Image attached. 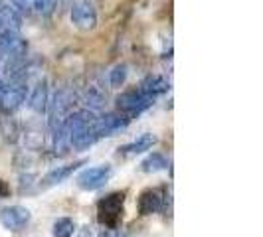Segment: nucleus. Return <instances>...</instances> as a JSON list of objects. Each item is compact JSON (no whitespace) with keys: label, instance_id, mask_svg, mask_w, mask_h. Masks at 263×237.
Here are the masks:
<instances>
[{"label":"nucleus","instance_id":"2","mask_svg":"<svg viewBox=\"0 0 263 237\" xmlns=\"http://www.w3.org/2000/svg\"><path fill=\"white\" fill-rule=\"evenodd\" d=\"M153 97H148L141 89H133V91H125L117 97V109L121 115H125L127 118L139 117L143 111H146L153 105Z\"/></svg>","mask_w":263,"mask_h":237},{"label":"nucleus","instance_id":"6","mask_svg":"<svg viewBox=\"0 0 263 237\" xmlns=\"http://www.w3.org/2000/svg\"><path fill=\"white\" fill-rule=\"evenodd\" d=\"M30 210L22 208V206H10V208H4L0 211V224L4 225L6 229L10 231H20L24 229L30 222Z\"/></svg>","mask_w":263,"mask_h":237},{"label":"nucleus","instance_id":"12","mask_svg":"<svg viewBox=\"0 0 263 237\" xmlns=\"http://www.w3.org/2000/svg\"><path fill=\"white\" fill-rule=\"evenodd\" d=\"M22 26V18L20 14L16 12L10 6H0V32L2 30H14V32H20Z\"/></svg>","mask_w":263,"mask_h":237},{"label":"nucleus","instance_id":"23","mask_svg":"<svg viewBox=\"0 0 263 237\" xmlns=\"http://www.w3.org/2000/svg\"><path fill=\"white\" fill-rule=\"evenodd\" d=\"M4 89H6V83L0 79V97H2V93H4Z\"/></svg>","mask_w":263,"mask_h":237},{"label":"nucleus","instance_id":"19","mask_svg":"<svg viewBox=\"0 0 263 237\" xmlns=\"http://www.w3.org/2000/svg\"><path fill=\"white\" fill-rule=\"evenodd\" d=\"M10 4H12V8L18 14L32 12V0H10Z\"/></svg>","mask_w":263,"mask_h":237},{"label":"nucleus","instance_id":"21","mask_svg":"<svg viewBox=\"0 0 263 237\" xmlns=\"http://www.w3.org/2000/svg\"><path fill=\"white\" fill-rule=\"evenodd\" d=\"M99 237H125L123 233H119V231H113V229H107V231H103Z\"/></svg>","mask_w":263,"mask_h":237},{"label":"nucleus","instance_id":"10","mask_svg":"<svg viewBox=\"0 0 263 237\" xmlns=\"http://www.w3.org/2000/svg\"><path fill=\"white\" fill-rule=\"evenodd\" d=\"M157 136L155 134H151V132H146V134H141L137 141H133L131 145H125L121 146L119 150L121 152H125V154H141V152H145V150H151L153 146L157 145Z\"/></svg>","mask_w":263,"mask_h":237},{"label":"nucleus","instance_id":"22","mask_svg":"<svg viewBox=\"0 0 263 237\" xmlns=\"http://www.w3.org/2000/svg\"><path fill=\"white\" fill-rule=\"evenodd\" d=\"M91 235H93L91 227H83V229H81V235L79 237H91Z\"/></svg>","mask_w":263,"mask_h":237},{"label":"nucleus","instance_id":"11","mask_svg":"<svg viewBox=\"0 0 263 237\" xmlns=\"http://www.w3.org/2000/svg\"><path fill=\"white\" fill-rule=\"evenodd\" d=\"M141 91L155 99L157 95H162L164 91H168V81L164 77H160V75H148L141 83Z\"/></svg>","mask_w":263,"mask_h":237},{"label":"nucleus","instance_id":"18","mask_svg":"<svg viewBox=\"0 0 263 237\" xmlns=\"http://www.w3.org/2000/svg\"><path fill=\"white\" fill-rule=\"evenodd\" d=\"M55 6V0H32V10L40 14H50Z\"/></svg>","mask_w":263,"mask_h":237},{"label":"nucleus","instance_id":"3","mask_svg":"<svg viewBox=\"0 0 263 237\" xmlns=\"http://www.w3.org/2000/svg\"><path fill=\"white\" fill-rule=\"evenodd\" d=\"M109 178H111V166H109V164H103V166H95V168L83 170L78 176L76 182H78V186L81 190L93 192V190H99L101 186H105Z\"/></svg>","mask_w":263,"mask_h":237},{"label":"nucleus","instance_id":"17","mask_svg":"<svg viewBox=\"0 0 263 237\" xmlns=\"http://www.w3.org/2000/svg\"><path fill=\"white\" fill-rule=\"evenodd\" d=\"M103 105H105V97L97 91V89H89L87 91V107L95 111V109H101Z\"/></svg>","mask_w":263,"mask_h":237},{"label":"nucleus","instance_id":"15","mask_svg":"<svg viewBox=\"0 0 263 237\" xmlns=\"http://www.w3.org/2000/svg\"><path fill=\"white\" fill-rule=\"evenodd\" d=\"M53 237H73L76 233V222L71 218H60L53 222Z\"/></svg>","mask_w":263,"mask_h":237},{"label":"nucleus","instance_id":"20","mask_svg":"<svg viewBox=\"0 0 263 237\" xmlns=\"http://www.w3.org/2000/svg\"><path fill=\"white\" fill-rule=\"evenodd\" d=\"M8 196H10V186L6 184L4 180H0V200H4Z\"/></svg>","mask_w":263,"mask_h":237},{"label":"nucleus","instance_id":"4","mask_svg":"<svg viewBox=\"0 0 263 237\" xmlns=\"http://www.w3.org/2000/svg\"><path fill=\"white\" fill-rule=\"evenodd\" d=\"M26 95H28L26 81H16L12 85H6V89H4L2 97H0V109L4 113L18 111L22 107V103L26 101Z\"/></svg>","mask_w":263,"mask_h":237},{"label":"nucleus","instance_id":"16","mask_svg":"<svg viewBox=\"0 0 263 237\" xmlns=\"http://www.w3.org/2000/svg\"><path fill=\"white\" fill-rule=\"evenodd\" d=\"M125 79H127V66H117L109 73V83H111V87H115V89L125 83Z\"/></svg>","mask_w":263,"mask_h":237},{"label":"nucleus","instance_id":"9","mask_svg":"<svg viewBox=\"0 0 263 237\" xmlns=\"http://www.w3.org/2000/svg\"><path fill=\"white\" fill-rule=\"evenodd\" d=\"M85 164V160H78V162H73V164H67V166H58V168H53L50 170L44 178H42V188H53V186L62 184V182H66L67 178L73 174V172L78 170L79 166H83Z\"/></svg>","mask_w":263,"mask_h":237},{"label":"nucleus","instance_id":"1","mask_svg":"<svg viewBox=\"0 0 263 237\" xmlns=\"http://www.w3.org/2000/svg\"><path fill=\"white\" fill-rule=\"evenodd\" d=\"M123 206H125V194L113 192L109 196L101 198L97 204V220L105 225L107 229H117L123 220Z\"/></svg>","mask_w":263,"mask_h":237},{"label":"nucleus","instance_id":"13","mask_svg":"<svg viewBox=\"0 0 263 237\" xmlns=\"http://www.w3.org/2000/svg\"><path fill=\"white\" fill-rule=\"evenodd\" d=\"M168 166V160L162 156L160 152H153L141 162V170L146 172V174H155V172L164 170Z\"/></svg>","mask_w":263,"mask_h":237},{"label":"nucleus","instance_id":"7","mask_svg":"<svg viewBox=\"0 0 263 237\" xmlns=\"http://www.w3.org/2000/svg\"><path fill=\"white\" fill-rule=\"evenodd\" d=\"M71 22L78 28H81V30L95 28V24H97V12H95L91 2H87V0L76 2L73 8H71Z\"/></svg>","mask_w":263,"mask_h":237},{"label":"nucleus","instance_id":"14","mask_svg":"<svg viewBox=\"0 0 263 237\" xmlns=\"http://www.w3.org/2000/svg\"><path fill=\"white\" fill-rule=\"evenodd\" d=\"M30 107H32V111H36V113L46 111V107H48V87H46L44 83H40L38 87L34 89L32 97H30Z\"/></svg>","mask_w":263,"mask_h":237},{"label":"nucleus","instance_id":"5","mask_svg":"<svg viewBox=\"0 0 263 237\" xmlns=\"http://www.w3.org/2000/svg\"><path fill=\"white\" fill-rule=\"evenodd\" d=\"M129 121L125 115L121 113H109V115H103V117L95 118V131H97V136L103 139V136H115L117 132L125 131L129 127Z\"/></svg>","mask_w":263,"mask_h":237},{"label":"nucleus","instance_id":"8","mask_svg":"<svg viewBox=\"0 0 263 237\" xmlns=\"http://www.w3.org/2000/svg\"><path fill=\"white\" fill-rule=\"evenodd\" d=\"M137 206H139V213L141 215H153V213L162 210L164 196H162V192L157 190V188H148L145 192H141Z\"/></svg>","mask_w":263,"mask_h":237}]
</instances>
